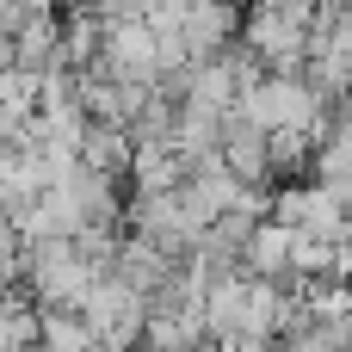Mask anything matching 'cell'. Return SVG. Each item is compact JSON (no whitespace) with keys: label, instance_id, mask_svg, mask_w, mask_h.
<instances>
[{"label":"cell","instance_id":"obj_1","mask_svg":"<svg viewBox=\"0 0 352 352\" xmlns=\"http://www.w3.org/2000/svg\"><path fill=\"white\" fill-rule=\"evenodd\" d=\"M80 322L93 328V346H111V352L136 346L142 340V291L124 285L118 272H105L80 291Z\"/></svg>","mask_w":352,"mask_h":352},{"label":"cell","instance_id":"obj_2","mask_svg":"<svg viewBox=\"0 0 352 352\" xmlns=\"http://www.w3.org/2000/svg\"><path fill=\"white\" fill-rule=\"evenodd\" d=\"M235 31H241V6H235V0H186L179 37H186L192 56H217Z\"/></svg>","mask_w":352,"mask_h":352},{"label":"cell","instance_id":"obj_3","mask_svg":"<svg viewBox=\"0 0 352 352\" xmlns=\"http://www.w3.org/2000/svg\"><path fill=\"white\" fill-rule=\"evenodd\" d=\"M241 272L248 278H285L291 272V223L278 217H260L241 241Z\"/></svg>","mask_w":352,"mask_h":352},{"label":"cell","instance_id":"obj_4","mask_svg":"<svg viewBox=\"0 0 352 352\" xmlns=\"http://www.w3.org/2000/svg\"><path fill=\"white\" fill-rule=\"evenodd\" d=\"M74 155H80L87 167H99V173L124 179V173H130V155H136V136H130L124 124H99V118H87V124H80Z\"/></svg>","mask_w":352,"mask_h":352},{"label":"cell","instance_id":"obj_5","mask_svg":"<svg viewBox=\"0 0 352 352\" xmlns=\"http://www.w3.org/2000/svg\"><path fill=\"white\" fill-rule=\"evenodd\" d=\"M309 155H316V136L303 124L266 130V167H272V179H303L309 173Z\"/></svg>","mask_w":352,"mask_h":352},{"label":"cell","instance_id":"obj_6","mask_svg":"<svg viewBox=\"0 0 352 352\" xmlns=\"http://www.w3.org/2000/svg\"><path fill=\"white\" fill-rule=\"evenodd\" d=\"M136 192H173L179 179H186V167H179V155L167 148V142H136V155H130V173H124Z\"/></svg>","mask_w":352,"mask_h":352},{"label":"cell","instance_id":"obj_7","mask_svg":"<svg viewBox=\"0 0 352 352\" xmlns=\"http://www.w3.org/2000/svg\"><path fill=\"white\" fill-rule=\"evenodd\" d=\"M37 346L87 352V346H93V328L80 322V309H62V303H37Z\"/></svg>","mask_w":352,"mask_h":352},{"label":"cell","instance_id":"obj_8","mask_svg":"<svg viewBox=\"0 0 352 352\" xmlns=\"http://www.w3.org/2000/svg\"><path fill=\"white\" fill-rule=\"evenodd\" d=\"M297 229H309V235H322V241H334V235H346V210H340V192L334 186H303V223Z\"/></svg>","mask_w":352,"mask_h":352},{"label":"cell","instance_id":"obj_9","mask_svg":"<svg viewBox=\"0 0 352 352\" xmlns=\"http://www.w3.org/2000/svg\"><path fill=\"white\" fill-rule=\"evenodd\" d=\"M99 12V25H118V19H142V0H87Z\"/></svg>","mask_w":352,"mask_h":352},{"label":"cell","instance_id":"obj_10","mask_svg":"<svg viewBox=\"0 0 352 352\" xmlns=\"http://www.w3.org/2000/svg\"><path fill=\"white\" fill-rule=\"evenodd\" d=\"M0 291H6V285H0Z\"/></svg>","mask_w":352,"mask_h":352}]
</instances>
